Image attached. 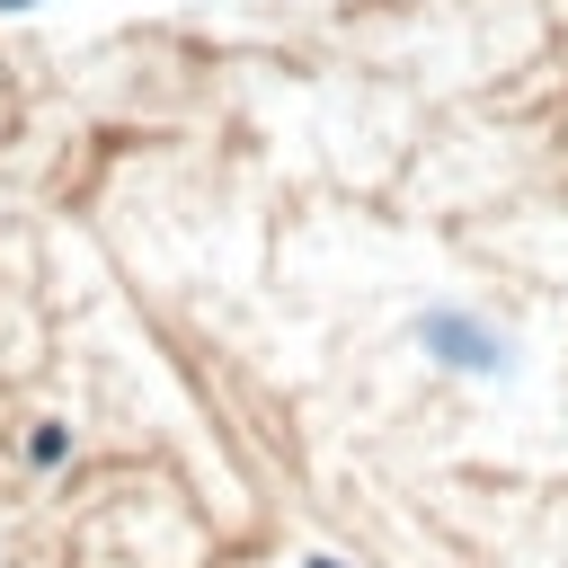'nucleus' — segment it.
Masks as SVG:
<instances>
[{
  "instance_id": "nucleus-1",
  "label": "nucleus",
  "mask_w": 568,
  "mask_h": 568,
  "mask_svg": "<svg viewBox=\"0 0 568 568\" xmlns=\"http://www.w3.org/2000/svg\"><path fill=\"white\" fill-rule=\"evenodd\" d=\"M0 9H36V0H0Z\"/></svg>"
}]
</instances>
